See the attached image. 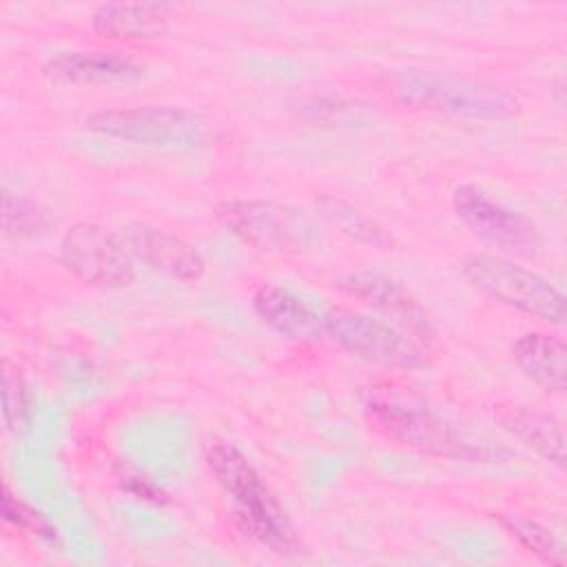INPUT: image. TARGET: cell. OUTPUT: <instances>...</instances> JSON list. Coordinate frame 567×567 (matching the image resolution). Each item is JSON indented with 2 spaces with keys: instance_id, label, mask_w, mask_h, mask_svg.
<instances>
[{
  "instance_id": "5b68a950",
  "label": "cell",
  "mask_w": 567,
  "mask_h": 567,
  "mask_svg": "<svg viewBox=\"0 0 567 567\" xmlns=\"http://www.w3.org/2000/svg\"><path fill=\"white\" fill-rule=\"evenodd\" d=\"M326 334L346 352L388 370H419L427 365V348L410 334L354 308H332L323 315Z\"/></svg>"
},
{
  "instance_id": "d6986e66",
  "label": "cell",
  "mask_w": 567,
  "mask_h": 567,
  "mask_svg": "<svg viewBox=\"0 0 567 567\" xmlns=\"http://www.w3.org/2000/svg\"><path fill=\"white\" fill-rule=\"evenodd\" d=\"M2 419L13 436H20L31 425V390L18 365L2 361Z\"/></svg>"
},
{
  "instance_id": "3957f363",
  "label": "cell",
  "mask_w": 567,
  "mask_h": 567,
  "mask_svg": "<svg viewBox=\"0 0 567 567\" xmlns=\"http://www.w3.org/2000/svg\"><path fill=\"white\" fill-rule=\"evenodd\" d=\"M219 221L244 244L268 252L310 255L323 244L317 224L295 206L272 199H235L217 206Z\"/></svg>"
},
{
  "instance_id": "ffe728a7",
  "label": "cell",
  "mask_w": 567,
  "mask_h": 567,
  "mask_svg": "<svg viewBox=\"0 0 567 567\" xmlns=\"http://www.w3.org/2000/svg\"><path fill=\"white\" fill-rule=\"evenodd\" d=\"M47 213L31 199L4 190L2 195V228L7 235L33 237L47 228Z\"/></svg>"
},
{
  "instance_id": "30bf717a",
  "label": "cell",
  "mask_w": 567,
  "mask_h": 567,
  "mask_svg": "<svg viewBox=\"0 0 567 567\" xmlns=\"http://www.w3.org/2000/svg\"><path fill=\"white\" fill-rule=\"evenodd\" d=\"M334 286L343 295L383 315L388 323L410 334L423 348H430L436 341V332L427 312L399 281L377 272H350L334 281Z\"/></svg>"
},
{
  "instance_id": "603a6c76",
  "label": "cell",
  "mask_w": 567,
  "mask_h": 567,
  "mask_svg": "<svg viewBox=\"0 0 567 567\" xmlns=\"http://www.w3.org/2000/svg\"><path fill=\"white\" fill-rule=\"evenodd\" d=\"M115 478L122 485V489H126L131 496L142 498V501H151V503H166V494L144 474H140L135 467L120 463L115 470Z\"/></svg>"
},
{
  "instance_id": "44dd1931",
  "label": "cell",
  "mask_w": 567,
  "mask_h": 567,
  "mask_svg": "<svg viewBox=\"0 0 567 567\" xmlns=\"http://www.w3.org/2000/svg\"><path fill=\"white\" fill-rule=\"evenodd\" d=\"M2 518L9 525H13L16 529L31 534L33 538H40V540H47L53 545L58 543V532L51 525V520L42 512L33 509L29 503H24L20 496H16L7 483L2 487Z\"/></svg>"
},
{
  "instance_id": "8fae6325",
  "label": "cell",
  "mask_w": 567,
  "mask_h": 567,
  "mask_svg": "<svg viewBox=\"0 0 567 567\" xmlns=\"http://www.w3.org/2000/svg\"><path fill=\"white\" fill-rule=\"evenodd\" d=\"M120 235L133 261H140L157 275L175 281H197L206 272V261L202 252L186 239L164 228L133 221L126 224Z\"/></svg>"
},
{
  "instance_id": "9c48e42d",
  "label": "cell",
  "mask_w": 567,
  "mask_h": 567,
  "mask_svg": "<svg viewBox=\"0 0 567 567\" xmlns=\"http://www.w3.org/2000/svg\"><path fill=\"white\" fill-rule=\"evenodd\" d=\"M458 219L481 239L507 255H534L538 248L536 226L520 213L503 206L476 184H461L452 195Z\"/></svg>"
},
{
  "instance_id": "e0dca14e",
  "label": "cell",
  "mask_w": 567,
  "mask_h": 567,
  "mask_svg": "<svg viewBox=\"0 0 567 567\" xmlns=\"http://www.w3.org/2000/svg\"><path fill=\"white\" fill-rule=\"evenodd\" d=\"M317 210L332 228H337L341 235H346L352 241H359L372 248L392 246L390 233L377 219H372L370 215H365L363 210H359L357 206H352L341 197L321 195L317 199Z\"/></svg>"
},
{
  "instance_id": "4fadbf2b",
  "label": "cell",
  "mask_w": 567,
  "mask_h": 567,
  "mask_svg": "<svg viewBox=\"0 0 567 567\" xmlns=\"http://www.w3.org/2000/svg\"><path fill=\"white\" fill-rule=\"evenodd\" d=\"M173 7L166 2H106L91 16V27L109 40H148L168 31Z\"/></svg>"
},
{
  "instance_id": "9a60e30c",
  "label": "cell",
  "mask_w": 567,
  "mask_h": 567,
  "mask_svg": "<svg viewBox=\"0 0 567 567\" xmlns=\"http://www.w3.org/2000/svg\"><path fill=\"white\" fill-rule=\"evenodd\" d=\"M496 423L556 467L565 465V434L556 419L518 403L494 405Z\"/></svg>"
},
{
  "instance_id": "2e32d148",
  "label": "cell",
  "mask_w": 567,
  "mask_h": 567,
  "mask_svg": "<svg viewBox=\"0 0 567 567\" xmlns=\"http://www.w3.org/2000/svg\"><path fill=\"white\" fill-rule=\"evenodd\" d=\"M518 370L545 392H563L567 385V348L558 337L527 332L512 346Z\"/></svg>"
},
{
  "instance_id": "ba28073f",
  "label": "cell",
  "mask_w": 567,
  "mask_h": 567,
  "mask_svg": "<svg viewBox=\"0 0 567 567\" xmlns=\"http://www.w3.org/2000/svg\"><path fill=\"white\" fill-rule=\"evenodd\" d=\"M396 91L405 104L474 120H503L516 113V100L505 91L434 73L399 78Z\"/></svg>"
},
{
  "instance_id": "7c38bea8",
  "label": "cell",
  "mask_w": 567,
  "mask_h": 567,
  "mask_svg": "<svg viewBox=\"0 0 567 567\" xmlns=\"http://www.w3.org/2000/svg\"><path fill=\"white\" fill-rule=\"evenodd\" d=\"M252 310L268 328L286 339L315 343L326 334L323 315L281 286L266 284L257 288L252 295Z\"/></svg>"
},
{
  "instance_id": "ac0fdd59",
  "label": "cell",
  "mask_w": 567,
  "mask_h": 567,
  "mask_svg": "<svg viewBox=\"0 0 567 567\" xmlns=\"http://www.w3.org/2000/svg\"><path fill=\"white\" fill-rule=\"evenodd\" d=\"M501 525L505 527V532L529 554L538 556L543 563L549 565H565V549L558 543V538L543 527L540 523L516 514V512H507L501 516Z\"/></svg>"
},
{
  "instance_id": "7402d4cb",
  "label": "cell",
  "mask_w": 567,
  "mask_h": 567,
  "mask_svg": "<svg viewBox=\"0 0 567 567\" xmlns=\"http://www.w3.org/2000/svg\"><path fill=\"white\" fill-rule=\"evenodd\" d=\"M301 113L312 120V122H326V124H352V122H363L368 117V109L348 102L341 97H312L303 102Z\"/></svg>"
},
{
  "instance_id": "277c9868",
  "label": "cell",
  "mask_w": 567,
  "mask_h": 567,
  "mask_svg": "<svg viewBox=\"0 0 567 567\" xmlns=\"http://www.w3.org/2000/svg\"><path fill=\"white\" fill-rule=\"evenodd\" d=\"M463 272L476 290L494 301L540 321L563 326L567 312L565 295L543 275L518 266L505 255L492 252L472 255L463 264Z\"/></svg>"
},
{
  "instance_id": "52a82bcc",
  "label": "cell",
  "mask_w": 567,
  "mask_h": 567,
  "mask_svg": "<svg viewBox=\"0 0 567 567\" xmlns=\"http://www.w3.org/2000/svg\"><path fill=\"white\" fill-rule=\"evenodd\" d=\"M62 266L95 288H126L135 279L133 257L122 235L95 221H78L60 241Z\"/></svg>"
},
{
  "instance_id": "7a4b0ae2",
  "label": "cell",
  "mask_w": 567,
  "mask_h": 567,
  "mask_svg": "<svg viewBox=\"0 0 567 567\" xmlns=\"http://www.w3.org/2000/svg\"><path fill=\"white\" fill-rule=\"evenodd\" d=\"M365 416L379 434L421 454L454 461L492 458V452L487 447L474 445L450 423H445L423 405L394 396L372 394L365 401Z\"/></svg>"
},
{
  "instance_id": "5bb4252c",
  "label": "cell",
  "mask_w": 567,
  "mask_h": 567,
  "mask_svg": "<svg viewBox=\"0 0 567 567\" xmlns=\"http://www.w3.org/2000/svg\"><path fill=\"white\" fill-rule=\"evenodd\" d=\"M47 78L66 84H109L137 80L144 66L117 51H73L53 58L44 66Z\"/></svg>"
},
{
  "instance_id": "8992f818",
  "label": "cell",
  "mask_w": 567,
  "mask_h": 567,
  "mask_svg": "<svg viewBox=\"0 0 567 567\" xmlns=\"http://www.w3.org/2000/svg\"><path fill=\"white\" fill-rule=\"evenodd\" d=\"M93 133L115 137L140 146L182 148L195 146L206 135V124L199 115L177 106H135L97 111L84 120Z\"/></svg>"
},
{
  "instance_id": "6da1fadb",
  "label": "cell",
  "mask_w": 567,
  "mask_h": 567,
  "mask_svg": "<svg viewBox=\"0 0 567 567\" xmlns=\"http://www.w3.org/2000/svg\"><path fill=\"white\" fill-rule=\"evenodd\" d=\"M206 465L233 501L237 527L259 545L277 554H297L299 538L288 523L281 503L264 483L248 456L226 441H215L206 450Z\"/></svg>"
}]
</instances>
